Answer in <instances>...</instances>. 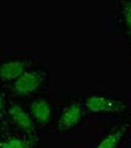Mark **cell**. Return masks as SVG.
<instances>
[{"label": "cell", "instance_id": "6da1fadb", "mask_svg": "<svg viewBox=\"0 0 131 148\" xmlns=\"http://www.w3.org/2000/svg\"><path fill=\"white\" fill-rule=\"evenodd\" d=\"M86 106L93 112H118L125 108L120 101L106 99L101 96H92L89 98L86 102Z\"/></svg>", "mask_w": 131, "mask_h": 148}, {"label": "cell", "instance_id": "7a4b0ae2", "mask_svg": "<svg viewBox=\"0 0 131 148\" xmlns=\"http://www.w3.org/2000/svg\"><path fill=\"white\" fill-rule=\"evenodd\" d=\"M42 82V77L39 73H24L15 82L14 88L18 94H27L37 89Z\"/></svg>", "mask_w": 131, "mask_h": 148}, {"label": "cell", "instance_id": "3957f363", "mask_svg": "<svg viewBox=\"0 0 131 148\" xmlns=\"http://www.w3.org/2000/svg\"><path fill=\"white\" fill-rule=\"evenodd\" d=\"M27 63L23 61H15L6 63L0 66V77L3 79H18L24 73Z\"/></svg>", "mask_w": 131, "mask_h": 148}, {"label": "cell", "instance_id": "277c9868", "mask_svg": "<svg viewBox=\"0 0 131 148\" xmlns=\"http://www.w3.org/2000/svg\"><path fill=\"white\" fill-rule=\"evenodd\" d=\"M9 113L15 123L23 130H29L33 128V123L28 114L17 105L10 108Z\"/></svg>", "mask_w": 131, "mask_h": 148}, {"label": "cell", "instance_id": "5b68a950", "mask_svg": "<svg viewBox=\"0 0 131 148\" xmlns=\"http://www.w3.org/2000/svg\"><path fill=\"white\" fill-rule=\"evenodd\" d=\"M81 118V106L77 104L72 105L63 114L61 118V125L65 129L71 128L77 124Z\"/></svg>", "mask_w": 131, "mask_h": 148}, {"label": "cell", "instance_id": "8992f818", "mask_svg": "<svg viewBox=\"0 0 131 148\" xmlns=\"http://www.w3.org/2000/svg\"><path fill=\"white\" fill-rule=\"evenodd\" d=\"M31 111L35 120L40 123H47L50 118V106L44 100H39L33 103L31 106Z\"/></svg>", "mask_w": 131, "mask_h": 148}, {"label": "cell", "instance_id": "52a82bcc", "mask_svg": "<svg viewBox=\"0 0 131 148\" xmlns=\"http://www.w3.org/2000/svg\"><path fill=\"white\" fill-rule=\"evenodd\" d=\"M123 130L118 131L116 133L109 135L96 148H115L124 134Z\"/></svg>", "mask_w": 131, "mask_h": 148}, {"label": "cell", "instance_id": "ba28073f", "mask_svg": "<svg viewBox=\"0 0 131 148\" xmlns=\"http://www.w3.org/2000/svg\"><path fill=\"white\" fill-rule=\"evenodd\" d=\"M26 142L19 139H12L4 143L1 148H28Z\"/></svg>", "mask_w": 131, "mask_h": 148}, {"label": "cell", "instance_id": "9c48e42d", "mask_svg": "<svg viewBox=\"0 0 131 148\" xmlns=\"http://www.w3.org/2000/svg\"><path fill=\"white\" fill-rule=\"evenodd\" d=\"M126 18L128 24L131 27V5L127 7L126 9Z\"/></svg>", "mask_w": 131, "mask_h": 148}, {"label": "cell", "instance_id": "30bf717a", "mask_svg": "<svg viewBox=\"0 0 131 148\" xmlns=\"http://www.w3.org/2000/svg\"><path fill=\"white\" fill-rule=\"evenodd\" d=\"M3 106V100L1 96H0V110L2 109Z\"/></svg>", "mask_w": 131, "mask_h": 148}]
</instances>
